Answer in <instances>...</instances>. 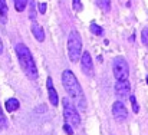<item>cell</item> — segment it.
Listing matches in <instances>:
<instances>
[{
  "mask_svg": "<svg viewBox=\"0 0 148 135\" xmlns=\"http://www.w3.org/2000/svg\"><path fill=\"white\" fill-rule=\"evenodd\" d=\"M62 85L66 90V93L69 95L71 99H73V102L78 105L79 109H85L86 108V99H85V95H84V90L82 86L79 85V81L76 79L75 73L69 69L63 71L62 73Z\"/></svg>",
  "mask_w": 148,
  "mask_h": 135,
  "instance_id": "obj_1",
  "label": "cell"
},
{
  "mask_svg": "<svg viewBox=\"0 0 148 135\" xmlns=\"http://www.w3.org/2000/svg\"><path fill=\"white\" fill-rule=\"evenodd\" d=\"M14 52H16V56H17V59H19L20 68H22V71L25 72V75H26L29 79H32V81L38 79V76H39V73H38V66H36V63H35V59H33V56H32L29 47L25 45V43H17V45L14 46Z\"/></svg>",
  "mask_w": 148,
  "mask_h": 135,
  "instance_id": "obj_2",
  "label": "cell"
},
{
  "mask_svg": "<svg viewBox=\"0 0 148 135\" xmlns=\"http://www.w3.org/2000/svg\"><path fill=\"white\" fill-rule=\"evenodd\" d=\"M68 55L73 63H76L82 56V38H81L79 32L75 29L71 30V33L68 36Z\"/></svg>",
  "mask_w": 148,
  "mask_h": 135,
  "instance_id": "obj_3",
  "label": "cell"
},
{
  "mask_svg": "<svg viewBox=\"0 0 148 135\" xmlns=\"http://www.w3.org/2000/svg\"><path fill=\"white\" fill-rule=\"evenodd\" d=\"M62 106H63V116L68 124L72 127H79L81 125V116L78 114V109L75 103L72 102L71 98H63L62 99Z\"/></svg>",
  "mask_w": 148,
  "mask_h": 135,
  "instance_id": "obj_4",
  "label": "cell"
},
{
  "mask_svg": "<svg viewBox=\"0 0 148 135\" xmlns=\"http://www.w3.org/2000/svg\"><path fill=\"white\" fill-rule=\"evenodd\" d=\"M112 72L116 81H124L128 79L130 76V66L125 60V58L122 56H116L112 60Z\"/></svg>",
  "mask_w": 148,
  "mask_h": 135,
  "instance_id": "obj_5",
  "label": "cell"
},
{
  "mask_svg": "<svg viewBox=\"0 0 148 135\" xmlns=\"http://www.w3.org/2000/svg\"><path fill=\"white\" fill-rule=\"evenodd\" d=\"M112 115H114V118H115L118 122H124V121H127L128 111H127L125 105H124L121 101L114 102V105H112Z\"/></svg>",
  "mask_w": 148,
  "mask_h": 135,
  "instance_id": "obj_6",
  "label": "cell"
},
{
  "mask_svg": "<svg viewBox=\"0 0 148 135\" xmlns=\"http://www.w3.org/2000/svg\"><path fill=\"white\" fill-rule=\"evenodd\" d=\"M81 69L85 75L91 76L92 72H94V62H92V58H91V53L89 52H84V55L81 56Z\"/></svg>",
  "mask_w": 148,
  "mask_h": 135,
  "instance_id": "obj_7",
  "label": "cell"
},
{
  "mask_svg": "<svg viewBox=\"0 0 148 135\" xmlns=\"http://www.w3.org/2000/svg\"><path fill=\"white\" fill-rule=\"evenodd\" d=\"M130 90H131V84L128 82V79L116 81V84H115V93L119 98H127L130 95Z\"/></svg>",
  "mask_w": 148,
  "mask_h": 135,
  "instance_id": "obj_8",
  "label": "cell"
},
{
  "mask_svg": "<svg viewBox=\"0 0 148 135\" xmlns=\"http://www.w3.org/2000/svg\"><path fill=\"white\" fill-rule=\"evenodd\" d=\"M46 86H48V95H49L50 103H52L53 106H58V103H59V96H58V92H56L55 86H53V79H52L50 76L46 79Z\"/></svg>",
  "mask_w": 148,
  "mask_h": 135,
  "instance_id": "obj_9",
  "label": "cell"
},
{
  "mask_svg": "<svg viewBox=\"0 0 148 135\" xmlns=\"http://www.w3.org/2000/svg\"><path fill=\"white\" fill-rule=\"evenodd\" d=\"M32 33H33V36L36 38L38 42H43V40H45V32H43L42 26L38 25L36 22L32 23Z\"/></svg>",
  "mask_w": 148,
  "mask_h": 135,
  "instance_id": "obj_10",
  "label": "cell"
},
{
  "mask_svg": "<svg viewBox=\"0 0 148 135\" xmlns=\"http://www.w3.org/2000/svg\"><path fill=\"white\" fill-rule=\"evenodd\" d=\"M19 106H20V103H19V101H17L16 98H10V99H7V101H6V103H4V108H6V111H7V112L17 111V109H19Z\"/></svg>",
  "mask_w": 148,
  "mask_h": 135,
  "instance_id": "obj_11",
  "label": "cell"
},
{
  "mask_svg": "<svg viewBox=\"0 0 148 135\" xmlns=\"http://www.w3.org/2000/svg\"><path fill=\"white\" fill-rule=\"evenodd\" d=\"M7 3L6 0H0V16H1V22H6V17H7Z\"/></svg>",
  "mask_w": 148,
  "mask_h": 135,
  "instance_id": "obj_12",
  "label": "cell"
},
{
  "mask_svg": "<svg viewBox=\"0 0 148 135\" xmlns=\"http://www.w3.org/2000/svg\"><path fill=\"white\" fill-rule=\"evenodd\" d=\"M95 1L103 12H109L111 10V0H95Z\"/></svg>",
  "mask_w": 148,
  "mask_h": 135,
  "instance_id": "obj_13",
  "label": "cell"
},
{
  "mask_svg": "<svg viewBox=\"0 0 148 135\" xmlns=\"http://www.w3.org/2000/svg\"><path fill=\"white\" fill-rule=\"evenodd\" d=\"M27 1H29V0H14V9H16L17 12H23V10H26Z\"/></svg>",
  "mask_w": 148,
  "mask_h": 135,
  "instance_id": "obj_14",
  "label": "cell"
},
{
  "mask_svg": "<svg viewBox=\"0 0 148 135\" xmlns=\"http://www.w3.org/2000/svg\"><path fill=\"white\" fill-rule=\"evenodd\" d=\"M6 127H7V121H6V116H4L3 109H1V106H0V132H1L3 130H6Z\"/></svg>",
  "mask_w": 148,
  "mask_h": 135,
  "instance_id": "obj_15",
  "label": "cell"
},
{
  "mask_svg": "<svg viewBox=\"0 0 148 135\" xmlns=\"http://www.w3.org/2000/svg\"><path fill=\"white\" fill-rule=\"evenodd\" d=\"M91 32H92L94 35H97V36H101V35L103 33L102 27L98 26V25H95V23H91Z\"/></svg>",
  "mask_w": 148,
  "mask_h": 135,
  "instance_id": "obj_16",
  "label": "cell"
},
{
  "mask_svg": "<svg viewBox=\"0 0 148 135\" xmlns=\"http://www.w3.org/2000/svg\"><path fill=\"white\" fill-rule=\"evenodd\" d=\"M141 40H143V43L148 47V27L143 29V32H141Z\"/></svg>",
  "mask_w": 148,
  "mask_h": 135,
  "instance_id": "obj_17",
  "label": "cell"
},
{
  "mask_svg": "<svg viewBox=\"0 0 148 135\" xmlns=\"http://www.w3.org/2000/svg\"><path fill=\"white\" fill-rule=\"evenodd\" d=\"M130 101H131V103H132V111L137 114V112L140 111V106H138V103H137V99H135V96H134V95H131V96H130Z\"/></svg>",
  "mask_w": 148,
  "mask_h": 135,
  "instance_id": "obj_18",
  "label": "cell"
},
{
  "mask_svg": "<svg viewBox=\"0 0 148 135\" xmlns=\"http://www.w3.org/2000/svg\"><path fill=\"white\" fill-rule=\"evenodd\" d=\"M72 4H73V9H75V12H81V10H82L81 0H72Z\"/></svg>",
  "mask_w": 148,
  "mask_h": 135,
  "instance_id": "obj_19",
  "label": "cell"
},
{
  "mask_svg": "<svg viewBox=\"0 0 148 135\" xmlns=\"http://www.w3.org/2000/svg\"><path fill=\"white\" fill-rule=\"evenodd\" d=\"M63 131H65V132H66L68 135H72V134H73V128H72V125H71V124H68V122L63 125Z\"/></svg>",
  "mask_w": 148,
  "mask_h": 135,
  "instance_id": "obj_20",
  "label": "cell"
},
{
  "mask_svg": "<svg viewBox=\"0 0 148 135\" xmlns=\"http://www.w3.org/2000/svg\"><path fill=\"white\" fill-rule=\"evenodd\" d=\"M46 6H48L46 3H40V4H39V12H40L42 14H43V13L46 12Z\"/></svg>",
  "mask_w": 148,
  "mask_h": 135,
  "instance_id": "obj_21",
  "label": "cell"
},
{
  "mask_svg": "<svg viewBox=\"0 0 148 135\" xmlns=\"http://www.w3.org/2000/svg\"><path fill=\"white\" fill-rule=\"evenodd\" d=\"M3 50H4V46H3V42H1V39H0V55L3 53Z\"/></svg>",
  "mask_w": 148,
  "mask_h": 135,
  "instance_id": "obj_22",
  "label": "cell"
},
{
  "mask_svg": "<svg viewBox=\"0 0 148 135\" xmlns=\"http://www.w3.org/2000/svg\"><path fill=\"white\" fill-rule=\"evenodd\" d=\"M145 81H147V85H148V75H147V79H145Z\"/></svg>",
  "mask_w": 148,
  "mask_h": 135,
  "instance_id": "obj_23",
  "label": "cell"
}]
</instances>
